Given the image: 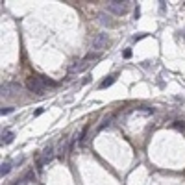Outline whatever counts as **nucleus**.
Returning <instances> with one entry per match:
<instances>
[{
    "mask_svg": "<svg viewBox=\"0 0 185 185\" xmlns=\"http://www.w3.org/2000/svg\"><path fill=\"white\" fill-rule=\"evenodd\" d=\"M26 87H28V91L30 93H37V95H41L48 85H46V80H44V76H39V78H30L28 80V83H26Z\"/></svg>",
    "mask_w": 185,
    "mask_h": 185,
    "instance_id": "obj_1",
    "label": "nucleus"
},
{
    "mask_svg": "<svg viewBox=\"0 0 185 185\" xmlns=\"http://www.w3.org/2000/svg\"><path fill=\"white\" fill-rule=\"evenodd\" d=\"M130 4H132V2L111 0V2H107V11H111V13H115V15H124V13H128Z\"/></svg>",
    "mask_w": 185,
    "mask_h": 185,
    "instance_id": "obj_2",
    "label": "nucleus"
},
{
    "mask_svg": "<svg viewBox=\"0 0 185 185\" xmlns=\"http://www.w3.org/2000/svg\"><path fill=\"white\" fill-rule=\"evenodd\" d=\"M19 91H20V83H17V82H6V83H2V87H0V95H2L4 98L11 96L13 93H19Z\"/></svg>",
    "mask_w": 185,
    "mask_h": 185,
    "instance_id": "obj_3",
    "label": "nucleus"
},
{
    "mask_svg": "<svg viewBox=\"0 0 185 185\" xmlns=\"http://www.w3.org/2000/svg\"><path fill=\"white\" fill-rule=\"evenodd\" d=\"M106 44H107V33H96V35L93 37L91 48H93L95 52H100V50L106 48Z\"/></svg>",
    "mask_w": 185,
    "mask_h": 185,
    "instance_id": "obj_4",
    "label": "nucleus"
},
{
    "mask_svg": "<svg viewBox=\"0 0 185 185\" xmlns=\"http://www.w3.org/2000/svg\"><path fill=\"white\" fill-rule=\"evenodd\" d=\"M95 57H96L95 54H87V56H85V57L80 61V65L76 63V65H72V67H70V72H82V70H85V69L91 65L89 61H91V59H95Z\"/></svg>",
    "mask_w": 185,
    "mask_h": 185,
    "instance_id": "obj_5",
    "label": "nucleus"
},
{
    "mask_svg": "<svg viewBox=\"0 0 185 185\" xmlns=\"http://www.w3.org/2000/svg\"><path fill=\"white\" fill-rule=\"evenodd\" d=\"M98 20H100V24H104V26H113V20H111V17H109L106 11H100V13H98Z\"/></svg>",
    "mask_w": 185,
    "mask_h": 185,
    "instance_id": "obj_6",
    "label": "nucleus"
},
{
    "mask_svg": "<svg viewBox=\"0 0 185 185\" xmlns=\"http://www.w3.org/2000/svg\"><path fill=\"white\" fill-rule=\"evenodd\" d=\"M11 141H13V133H11L9 130L2 132V143H4V145H9Z\"/></svg>",
    "mask_w": 185,
    "mask_h": 185,
    "instance_id": "obj_7",
    "label": "nucleus"
},
{
    "mask_svg": "<svg viewBox=\"0 0 185 185\" xmlns=\"http://www.w3.org/2000/svg\"><path fill=\"white\" fill-rule=\"evenodd\" d=\"M9 170H11V163H9V161H4L2 167H0V176L4 178L6 174H9Z\"/></svg>",
    "mask_w": 185,
    "mask_h": 185,
    "instance_id": "obj_8",
    "label": "nucleus"
},
{
    "mask_svg": "<svg viewBox=\"0 0 185 185\" xmlns=\"http://www.w3.org/2000/svg\"><path fill=\"white\" fill-rule=\"evenodd\" d=\"M115 80H117V76H107V78H106V80L100 83V87H102V89H106V87L113 85V83H115Z\"/></svg>",
    "mask_w": 185,
    "mask_h": 185,
    "instance_id": "obj_9",
    "label": "nucleus"
},
{
    "mask_svg": "<svg viewBox=\"0 0 185 185\" xmlns=\"http://www.w3.org/2000/svg\"><path fill=\"white\" fill-rule=\"evenodd\" d=\"M11 111H13V107H2V109H0L2 115H7V113H11Z\"/></svg>",
    "mask_w": 185,
    "mask_h": 185,
    "instance_id": "obj_10",
    "label": "nucleus"
},
{
    "mask_svg": "<svg viewBox=\"0 0 185 185\" xmlns=\"http://www.w3.org/2000/svg\"><path fill=\"white\" fill-rule=\"evenodd\" d=\"M174 126H176V128H178V130H185V124H180V120H178V122H176V124H174Z\"/></svg>",
    "mask_w": 185,
    "mask_h": 185,
    "instance_id": "obj_11",
    "label": "nucleus"
},
{
    "mask_svg": "<svg viewBox=\"0 0 185 185\" xmlns=\"http://www.w3.org/2000/svg\"><path fill=\"white\" fill-rule=\"evenodd\" d=\"M43 111H44V109H43V107H39V109H37V111H35V113H33V117H39V115H41V113H43Z\"/></svg>",
    "mask_w": 185,
    "mask_h": 185,
    "instance_id": "obj_12",
    "label": "nucleus"
}]
</instances>
